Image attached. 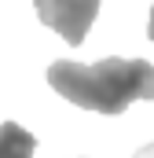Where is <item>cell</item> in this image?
<instances>
[{
	"label": "cell",
	"instance_id": "obj_5",
	"mask_svg": "<svg viewBox=\"0 0 154 158\" xmlns=\"http://www.w3.org/2000/svg\"><path fill=\"white\" fill-rule=\"evenodd\" d=\"M147 37L154 40V7H151V22H147Z\"/></svg>",
	"mask_w": 154,
	"mask_h": 158
},
{
	"label": "cell",
	"instance_id": "obj_2",
	"mask_svg": "<svg viewBox=\"0 0 154 158\" xmlns=\"http://www.w3.org/2000/svg\"><path fill=\"white\" fill-rule=\"evenodd\" d=\"M33 7L40 22L55 30L66 44H81L99 15V0H33Z\"/></svg>",
	"mask_w": 154,
	"mask_h": 158
},
{
	"label": "cell",
	"instance_id": "obj_1",
	"mask_svg": "<svg viewBox=\"0 0 154 158\" xmlns=\"http://www.w3.org/2000/svg\"><path fill=\"white\" fill-rule=\"evenodd\" d=\"M48 85L74 107L121 114L136 99H154V66L147 59H99L92 66L59 59L48 66Z\"/></svg>",
	"mask_w": 154,
	"mask_h": 158
},
{
	"label": "cell",
	"instance_id": "obj_3",
	"mask_svg": "<svg viewBox=\"0 0 154 158\" xmlns=\"http://www.w3.org/2000/svg\"><path fill=\"white\" fill-rule=\"evenodd\" d=\"M33 151H37V136L33 132H26L15 121L0 125V158H33Z\"/></svg>",
	"mask_w": 154,
	"mask_h": 158
},
{
	"label": "cell",
	"instance_id": "obj_4",
	"mask_svg": "<svg viewBox=\"0 0 154 158\" xmlns=\"http://www.w3.org/2000/svg\"><path fill=\"white\" fill-rule=\"evenodd\" d=\"M136 158H154V143H147V147H140V151H136Z\"/></svg>",
	"mask_w": 154,
	"mask_h": 158
}]
</instances>
